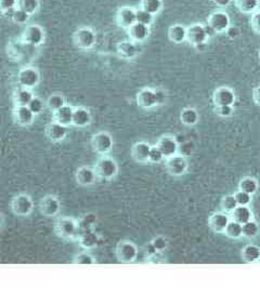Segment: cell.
<instances>
[{
	"mask_svg": "<svg viewBox=\"0 0 260 292\" xmlns=\"http://www.w3.org/2000/svg\"><path fill=\"white\" fill-rule=\"evenodd\" d=\"M151 244L157 252H164L168 247V240L164 236H156L151 240Z\"/></svg>",
	"mask_w": 260,
	"mask_h": 292,
	"instance_id": "f6af8a7d",
	"label": "cell"
},
{
	"mask_svg": "<svg viewBox=\"0 0 260 292\" xmlns=\"http://www.w3.org/2000/svg\"><path fill=\"white\" fill-rule=\"evenodd\" d=\"M200 115L198 111L193 108H187L182 110L180 114V122L187 127H192L199 123Z\"/></svg>",
	"mask_w": 260,
	"mask_h": 292,
	"instance_id": "4dcf8cb0",
	"label": "cell"
},
{
	"mask_svg": "<svg viewBox=\"0 0 260 292\" xmlns=\"http://www.w3.org/2000/svg\"><path fill=\"white\" fill-rule=\"evenodd\" d=\"M223 234L231 239H238L243 236V224L236 222L234 220H230L228 226Z\"/></svg>",
	"mask_w": 260,
	"mask_h": 292,
	"instance_id": "1f68e13d",
	"label": "cell"
},
{
	"mask_svg": "<svg viewBox=\"0 0 260 292\" xmlns=\"http://www.w3.org/2000/svg\"><path fill=\"white\" fill-rule=\"evenodd\" d=\"M165 167L168 173L174 176L185 175L189 169V161L186 156L177 154L170 158H167L165 162Z\"/></svg>",
	"mask_w": 260,
	"mask_h": 292,
	"instance_id": "ba28073f",
	"label": "cell"
},
{
	"mask_svg": "<svg viewBox=\"0 0 260 292\" xmlns=\"http://www.w3.org/2000/svg\"><path fill=\"white\" fill-rule=\"evenodd\" d=\"M252 100H254L256 105L260 106V85L252 91Z\"/></svg>",
	"mask_w": 260,
	"mask_h": 292,
	"instance_id": "db71d44e",
	"label": "cell"
},
{
	"mask_svg": "<svg viewBox=\"0 0 260 292\" xmlns=\"http://www.w3.org/2000/svg\"><path fill=\"white\" fill-rule=\"evenodd\" d=\"M136 101L138 106L144 110H150L158 105L156 91L151 88H143L140 90L137 93Z\"/></svg>",
	"mask_w": 260,
	"mask_h": 292,
	"instance_id": "9a60e30c",
	"label": "cell"
},
{
	"mask_svg": "<svg viewBox=\"0 0 260 292\" xmlns=\"http://www.w3.org/2000/svg\"><path fill=\"white\" fill-rule=\"evenodd\" d=\"M230 17L227 12L223 11H215L210 14L207 24L213 27L217 33H226L230 27Z\"/></svg>",
	"mask_w": 260,
	"mask_h": 292,
	"instance_id": "4fadbf2b",
	"label": "cell"
},
{
	"mask_svg": "<svg viewBox=\"0 0 260 292\" xmlns=\"http://www.w3.org/2000/svg\"><path fill=\"white\" fill-rule=\"evenodd\" d=\"M45 106H47L46 103L39 96H34L31 103L29 104V108L32 110L35 115H39V114L43 113Z\"/></svg>",
	"mask_w": 260,
	"mask_h": 292,
	"instance_id": "ee69618b",
	"label": "cell"
},
{
	"mask_svg": "<svg viewBox=\"0 0 260 292\" xmlns=\"http://www.w3.org/2000/svg\"><path fill=\"white\" fill-rule=\"evenodd\" d=\"M53 120L61 125H64L66 127L73 125V115H74V108L71 105H64L63 108L59 109L52 113Z\"/></svg>",
	"mask_w": 260,
	"mask_h": 292,
	"instance_id": "cb8c5ba5",
	"label": "cell"
},
{
	"mask_svg": "<svg viewBox=\"0 0 260 292\" xmlns=\"http://www.w3.org/2000/svg\"><path fill=\"white\" fill-rule=\"evenodd\" d=\"M93 116L88 109L78 106L74 108V115H73V126L77 128H85L91 124Z\"/></svg>",
	"mask_w": 260,
	"mask_h": 292,
	"instance_id": "d4e9b609",
	"label": "cell"
},
{
	"mask_svg": "<svg viewBox=\"0 0 260 292\" xmlns=\"http://www.w3.org/2000/svg\"><path fill=\"white\" fill-rule=\"evenodd\" d=\"M258 187H259L258 181L251 176H245L240 181V183H238V189L250 195H254L255 193H257Z\"/></svg>",
	"mask_w": 260,
	"mask_h": 292,
	"instance_id": "d6a6232c",
	"label": "cell"
},
{
	"mask_svg": "<svg viewBox=\"0 0 260 292\" xmlns=\"http://www.w3.org/2000/svg\"><path fill=\"white\" fill-rule=\"evenodd\" d=\"M45 38H46V34H45L44 28L36 24L26 26L22 33V40L25 42V44L34 46V47H38L40 45H43Z\"/></svg>",
	"mask_w": 260,
	"mask_h": 292,
	"instance_id": "9c48e42d",
	"label": "cell"
},
{
	"mask_svg": "<svg viewBox=\"0 0 260 292\" xmlns=\"http://www.w3.org/2000/svg\"><path fill=\"white\" fill-rule=\"evenodd\" d=\"M94 167L98 177L107 181L113 180L114 177L117 176L119 171L117 161L108 155H101V157L97 160Z\"/></svg>",
	"mask_w": 260,
	"mask_h": 292,
	"instance_id": "6da1fadb",
	"label": "cell"
},
{
	"mask_svg": "<svg viewBox=\"0 0 260 292\" xmlns=\"http://www.w3.org/2000/svg\"><path fill=\"white\" fill-rule=\"evenodd\" d=\"M252 211L248 206H237V207L230 213V217L232 220L236 221V222L245 224L248 221L252 220Z\"/></svg>",
	"mask_w": 260,
	"mask_h": 292,
	"instance_id": "f1b7e54d",
	"label": "cell"
},
{
	"mask_svg": "<svg viewBox=\"0 0 260 292\" xmlns=\"http://www.w3.org/2000/svg\"><path fill=\"white\" fill-rule=\"evenodd\" d=\"M10 209L18 217H29L34 210V202L30 195L19 194L12 198Z\"/></svg>",
	"mask_w": 260,
	"mask_h": 292,
	"instance_id": "277c9868",
	"label": "cell"
},
{
	"mask_svg": "<svg viewBox=\"0 0 260 292\" xmlns=\"http://www.w3.org/2000/svg\"><path fill=\"white\" fill-rule=\"evenodd\" d=\"M187 31L184 25L175 24L168 28V38L176 45H180L187 40Z\"/></svg>",
	"mask_w": 260,
	"mask_h": 292,
	"instance_id": "83f0119b",
	"label": "cell"
},
{
	"mask_svg": "<svg viewBox=\"0 0 260 292\" xmlns=\"http://www.w3.org/2000/svg\"><path fill=\"white\" fill-rule=\"evenodd\" d=\"M208 35L206 33L205 25L203 24H193L188 27L187 31V41L190 45L198 47L200 45L206 44Z\"/></svg>",
	"mask_w": 260,
	"mask_h": 292,
	"instance_id": "8fae6325",
	"label": "cell"
},
{
	"mask_svg": "<svg viewBox=\"0 0 260 292\" xmlns=\"http://www.w3.org/2000/svg\"><path fill=\"white\" fill-rule=\"evenodd\" d=\"M236 8L244 13H254L258 10L259 0H234Z\"/></svg>",
	"mask_w": 260,
	"mask_h": 292,
	"instance_id": "836d02e7",
	"label": "cell"
},
{
	"mask_svg": "<svg viewBox=\"0 0 260 292\" xmlns=\"http://www.w3.org/2000/svg\"><path fill=\"white\" fill-rule=\"evenodd\" d=\"M214 112L220 117H230L233 115L234 109L233 105H218L215 106Z\"/></svg>",
	"mask_w": 260,
	"mask_h": 292,
	"instance_id": "7dc6e473",
	"label": "cell"
},
{
	"mask_svg": "<svg viewBox=\"0 0 260 292\" xmlns=\"http://www.w3.org/2000/svg\"><path fill=\"white\" fill-rule=\"evenodd\" d=\"M74 44L82 50L91 49L97 42V35L90 27H80L74 33Z\"/></svg>",
	"mask_w": 260,
	"mask_h": 292,
	"instance_id": "8992f818",
	"label": "cell"
},
{
	"mask_svg": "<svg viewBox=\"0 0 260 292\" xmlns=\"http://www.w3.org/2000/svg\"><path fill=\"white\" fill-rule=\"evenodd\" d=\"M116 21L119 26L128 30L129 27L137 23V10L131 7H123L117 12Z\"/></svg>",
	"mask_w": 260,
	"mask_h": 292,
	"instance_id": "ffe728a7",
	"label": "cell"
},
{
	"mask_svg": "<svg viewBox=\"0 0 260 292\" xmlns=\"http://www.w3.org/2000/svg\"><path fill=\"white\" fill-rule=\"evenodd\" d=\"M97 223V217L94 213H88V215L83 216L79 221H78V225H79V231L85 232L93 230L95 225Z\"/></svg>",
	"mask_w": 260,
	"mask_h": 292,
	"instance_id": "ab89813d",
	"label": "cell"
},
{
	"mask_svg": "<svg viewBox=\"0 0 260 292\" xmlns=\"http://www.w3.org/2000/svg\"><path fill=\"white\" fill-rule=\"evenodd\" d=\"M152 145L145 141H139L131 147V157L140 163L149 162Z\"/></svg>",
	"mask_w": 260,
	"mask_h": 292,
	"instance_id": "d6986e66",
	"label": "cell"
},
{
	"mask_svg": "<svg viewBox=\"0 0 260 292\" xmlns=\"http://www.w3.org/2000/svg\"><path fill=\"white\" fill-rule=\"evenodd\" d=\"M214 4L218 7H221V8H224V7H228L232 0H213Z\"/></svg>",
	"mask_w": 260,
	"mask_h": 292,
	"instance_id": "9f6ffc18",
	"label": "cell"
},
{
	"mask_svg": "<svg viewBox=\"0 0 260 292\" xmlns=\"http://www.w3.org/2000/svg\"><path fill=\"white\" fill-rule=\"evenodd\" d=\"M128 35L131 40L136 42H143L150 35V28L142 23H135L128 28Z\"/></svg>",
	"mask_w": 260,
	"mask_h": 292,
	"instance_id": "484cf974",
	"label": "cell"
},
{
	"mask_svg": "<svg viewBox=\"0 0 260 292\" xmlns=\"http://www.w3.org/2000/svg\"><path fill=\"white\" fill-rule=\"evenodd\" d=\"M115 254L117 260L124 263V264H130V263H133L139 254L138 247L135 243H132L131 240H121L116 246L115 249Z\"/></svg>",
	"mask_w": 260,
	"mask_h": 292,
	"instance_id": "3957f363",
	"label": "cell"
},
{
	"mask_svg": "<svg viewBox=\"0 0 260 292\" xmlns=\"http://www.w3.org/2000/svg\"><path fill=\"white\" fill-rule=\"evenodd\" d=\"M234 196L238 206H249L251 203V195L248 193H245L243 190L238 189L234 193Z\"/></svg>",
	"mask_w": 260,
	"mask_h": 292,
	"instance_id": "c3c4849f",
	"label": "cell"
},
{
	"mask_svg": "<svg viewBox=\"0 0 260 292\" xmlns=\"http://www.w3.org/2000/svg\"><path fill=\"white\" fill-rule=\"evenodd\" d=\"M78 244L81 248L85 249V250H91V249H95L99 246L100 243V237L96 232L93 230L81 232L78 235Z\"/></svg>",
	"mask_w": 260,
	"mask_h": 292,
	"instance_id": "603a6c76",
	"label": "cell"
},
{
	"mask_svg": "<svg viewBox=\"0 0 260 292\" xmlns=\"http://www.w3.org/2000/svg\"><path fill=\"white\" fill-rule=\"evenodd\" d=\"M237 206L238 205H237V202H236L234 194L233 195L230 194V195L223 196L222 199H221V202H220L221 211L227 212V213H231L232 211H233L237 207Z\"/></svg>",
	"mask_w": 260,
	"mask_h": 292,
	"instance_id": "f35d334b",
	"label": "cell"
},
{
	"mask_svg": "<svg viewBox=\"0 0 260 292\" xmlns=\"http://www.w3.org/2000/svg\"><path fill=\"white\" fill-rule=\"evenodd\" d=\"M231 217L227 212H215L208 219V226L217 234H223L228 226Z\"/></svg>",
	"mask_w": 260,
	"mask_h": 292,
	"instance_id": "ac0fdd59",
	"label": "cell"
},
{
	"mask_svg": "<svg viewBox=\"0 0 260 292\" xmlns=\"http://www.w3.org/2000/svg\"><path fill=\"white\" fill-rule=\"evenodd\" d=\"M165 159L164 154L161 153L160 149L158 148L157 145H154L151 148L150 152V157H149V162L150 163H160Z\"/></svg>",
	"mask_w": 260,
	"mask_h": 292,
	"instance_id": "bcb514c9",
	"label": "cell"
},
{
	"mask_svg": "<svg viewBox=\"0 0 260 292\" xmlns=\"http://www.w3.org/2000/svg\"><path fill=\"white\" fill-rule=\"evenodd\" d=\"M35 116L36 115L32 112V110L29 108V105L26 106L16 105V109L13 111V117H15L16 123L22 127H29L33 125Z\"/></svg>",
	"mask_w": 260,
	"mask_h": 292,
	"instance_id": "44dd1931",
	"label": "cell"
},
{
	"mask_svg": "<svg viewBox=\"0 0 260 292\" xmlns=\"http://www.w3.org/2000/svg\"><path fill=\"white\" fill-rule=\"evenodd\" d=\"M141 9L155 16L163 9V0H141Z\"/></svg>",
	"mask_w": 260,
	"mask_h": 292,
	"instance_id": "8d00e7d4",
	"label": "cell"
},
{
	"mask_svg": "<svg viewBox=\"0 0 260 292\" xmlns=\"http://www.w3.org/2000/svg\"><path fill=\"white\" fill-rule=\"evenodd\" d=\"M45 133L47 135V138L50 140L53 143H60V142H63L67 137V127L64 125H61L57 122L49 123L46 126Z\"/></svg>",
	"mask_w": 260,
	"mask_h": 292,
	"instance_id": "5bb4252c",
	"label": "cell"
},
{
	"mask_svg": "<svg viewBox=\"0 0 260 292\" xmlns=\"http://www.w3.org/2000/svg\"><path fill=\"white\" fill-rule=\"evenodd\" d=\"M234 91L229 87L217 88L213 93V102L215 106L218 105H233L235 103Z\"/></svg>",
	"mask_w": 260,
	"mask_h": 292,
	"instance_id": "e0dca14e",
	"label": "cell"
},
{
	"mask_svg": "<svg viewBox=\"0 0 260 292\" xmlns=\"http://www.w3.org/2000/svg\"><path fill=\"white\" fill-rule=\"evenodd\" d=\"M91 147L99 155H108L114 146V140L109 132L100 131L91 137Z\"/></svg>",
	"mask_w": 260,
	"mask_h": 292,
	"instance_id": "5b68a950",
	"label": "cell"
},
{
	"mask_svg": "<svg viewBox=\"0 0 260 292\" xmlns=\"http://www.w3.org/2000/svg\"><path fill=\"white\" fill-rule=\"evenodd\" d=\"M74 264H79V265H93L96 264L97 260L93 254H90L89 252H80L78 254H76L73 261Z\"/></svg>",
	"mask_w": 260,
	"mask_h": 292,
	"instance_id": "60d3db41",
	"label": "cell"
},
{
	"mask_svg": "<svg viewBox=\"0 0 260 292\" xmlns=\"http://www.w3.org/2000/svg\"><path fill=\"white\" fill-rule=\"evenodd\" d=\"M17 80L20 87L32 90L33 88L37 87L38 83L40 82V74L38 72V69L35 67L31 66L23 67L22 69H20V72L18 73Z\"/></svg>",
	"mask_w": 260,
	"mask_h": 292,
	"instance_id": "52a82bcc",
	"label": "cell"
},
{
	"mask_svg": "<svg viewBox=\"0 0 260 292\" xmlns=\"http://www.w3.org/2000/svg\"><path fill=\"white\" fill-rule=\"evenodd\" d=\"M35 95L33 94V92L31 89L27 88H22L20 87L15 91V94H13V99H15V103L18 106H26L31 103Z\"/></svg>",
	"mask_w": 260,
	"mask_h": 292,
	"instance_id": "f546056e",
	"label": "cell"
},
{
	"mask_svg": "<svg viewBox=\"0 0 260 292\" xmlns=\"http://www.w3.org/2000/svg\"><path fill=\"white\" fill-rule=\"evenodd\" d=\"M137 44L138 42L131 39L118 42L117 54L124 60H133L139 54V48Z\"/></svg>",
	"mask_w": 260,
	"mask_h": 292,
	"instance_id": "7402d4cb",
	"label": "cell"
},
{
	"mask_svg": "<svg viewBox=\"0 0 260 292\" xmlns=\"http://www.w3.org/2000/svg\"><path fill=\"white\" fill-rule=\"evenodd\" d=\"M38 208L41 215L46 218L57 217L61 209L60 199L54 195H47L40 199Z\"/></svg>",
	"mask_w": 260,
	"mask_h": 292,
	"instance_id": "30bf717a",
	"label": "cell"
},
{
	"mask_svg": "<svg viewBox=\"0 0 260 292\" xmlns=\"http://www.w3.org/2000/svg\"><path fill=\"white\" fill-rule=\"evenodd\" d=\"M156 91V96H157V103L158 105H161V104H164L166 102V93H165V91L164 90H161V89H158V90H155Z\"/></svg>",
	"mask_w": 260,
	"mask_h": 292,
	"instance_id": "f5cc1de1",
	"label": "cell"
},
{
	"mask_svg": "<svg viewBox=\"0 0 260 292\" xmlns=\"http://www.w3.org/2000/svg\"><path fill=\"white\" fill-rule=\"evenodd\" d=\"M97 179L98 174L96 172L95 167L81 166L75 172V180L80 186H90V185L96 183Z\"/></svg>",
	"mask_w": 260,
	"mask_h": 292,
	"instance_id": "2e32d148",
	"label": "cell"
},
{
	"mask_svg": "<svg viewBox=\"0 0 260 292\" xmlns=\"http://www.w3.org/2000/svg\"><path fill=\"white\" fill-rule=\"evenodd\" d=\"M18 6V0H0V9H2L3 13L16 9Z\"/></svg>",
	"mask_w": 260,
	"mask_h": 292,
	"instance_id": "681fc988",
	"label": "cell"
},
{
	"mask_svg": "<svg viewBox=\"0 0 260 292\" xmlns=\"http://www.w3.org/2000/svg\"><path fill=\"white\" fill-rule=\"evenodd\" d=\"M30 17L31 14H29L26 11L20 8H16L12 16V21L17 24H26V22H29Z\"/></svg>",
	"mask_w": 260,
	"mask_h": 292,
	"instance_id": "b9f144b4",
	"label": "cell"
},
{
	"mask_svg": "<svg viewBox=\"0 0 260 292\" xmlns=\"http://www.w3.org/2000/svg\"><path fill=\"white\" fill-rule=\"evenodd\" d=\"M226 33L228 34V37H230L232 39L236 38L238 36V35H240V33H238L237 28H233V27H231V26L228 28V31Z\"/></svg>",
	"mask_w": 260,
	"mask_h": 292,
	"instance_id": "11a10c76",
	"label": "cell"
},
{
	"mask_svg": "<svg viewBox=\"0 0 260 292\" xmlns=\"http://www.w3.org/2000/svg\"><path fill=\"white\" fill-rule=\"evenodd\" d=\"M39 0H18V8L26 11L31 16L39 10Z\"/></svg>",
	"mask_w": 260,
	"mask_h": 292,
	"instance_id": "74e56055",
	"label": "cell"
},
{
	"mask_svg": "<svg viewBox=\"0 0 260 292\" xmlns=\"http://www.w3.org/2000/svg\"><path fill=\"white\" fill-rule=\"evenodd\" d=\"M241 259L243 262L252 264L260 261V248L254 244L246 245L241 251Z\"/></svg>",
	"mask_w": 260,
	"mask_h": 292,
	"instance_id": "4316f807",
	"label": "cell"
},
{
	"mask_svg": "<svg viewBox=\"0 0 260 292\" xmlns=\"http://www.w3.org/2000/svg\"><path fill=\"white\" fill-rule=\"evenodd\" d=\"M250 25L252 30L257 34H260V10H257L256 12L252 13L250 19Z\"/></svg>",
	"mask_w": 260,
	"mask_h": 292,
	"instance_id": "f907efd6",
	"label": "cell"
},
{
	"mask_svg": "<svg viewBox=\"0 0 260 292\" xmlns=\"http://www.w3.org/2000/svg\"><path fill=\"white\" fill-rule=\"evenodd\" d=\"M259 231H260L259 225L254 219L243 224V237L245 238L254 239L255 237L258 236Z\"/></svg>",
	"mask_w": 260,
	"mask_h": 292,
	"instance_id": "d590c367",
	"label": "cell"
},
{
	"mask_svg": "<svg viewBox=\"0 0 260 292\" xmlns=\"http://www.w3.org/2000/svg\"><path fill=\"white\" fill-rule=\"evenodd\" d=\"M258 58H259V60H260V50H259V53H258Z\"/></svg>",
	"mask_w": 260,
	"mask_h": 292,
	"instance_id": "6f0895ef",
	"label": "cell"
},
{
	"mask_svg": "<svg viewBox=\"0 0 260 292\" xmlns=\"http://www.w3.org/2000/svg\"><path fill=\"white\" fill-rule=\"evenodd\" d=\"M46 105H47V108L53 113L55 111H58L59 109L63 108L64 105H66L65 98L60 93H53L48 98Z\"/></svg>",
	"mask_w": 260,
	"mask_h": 292,
	"instance_id": "e575fe53",
	"label": "cell"
},
{
	"mask_svg": "<svg viewBox=\"0 0 260 292\" xmlns=\"http://www.w3.org/2000/svg\"><path fill=\"white\" fill-rule=\"evenodd\" d=\"M156 145L164 154L165 159L179 154V143L174 135H161L158 139Z\"/></svg>",
	"mask_w": 260,
	"mask_h": 292,
	"instance_id": "7c38bea8",
	"label": "cell"
},
{
	"mask_svg": "<svg viewBox=\"0 0 260 292\" xmlns=\"http://www.w3.org/2000/svg\"><path fill=\"white\" fill-rule=\"evenodd\" d=\"M153 21H154V16L152 13L147 12L143 9L137 10V22L150 26L153 23Z\"/></svg>",
	"mask_w": 260,
	"mask_h": 292,
	"instance_id": "7bdbcfd3",
	"label": "cell"
},
{
	"mask_svg": "<svg viewBox=\"0 0 260 292\" xmlns=\"http://www.w3.org/2000/svg\"><path fill=\"white\" fill-rule=\"evenodd\" d=\"M54 231L59 237L63 239L78 238L79 225L78 221L69 217H61L54 223Z\"/></svg>",
	"mask_w": 260,
	"mask_h": 292,
	"instance_id": "7a4b0ae2",
	"label": "cell"
},
{
	"mask_svg": "<svg viewBox=\"0 0 260 292\" xmlns=\"http://www.w3.org/2000/svg\"><path fill=\"white\" fill-rule=\"evenodd\" d=\"M191 146H193V144L191 143V142L186 141V142H184V143H181L179 145V152H180L179 154L186 156V157L189 155H191L192 154V148H193Z\"/></svg>",
	"mask_w": 260,
	"mask_h": 292,
	"instance_id": "816d5d0a",
	"label": "cell"
}]
</instances>
